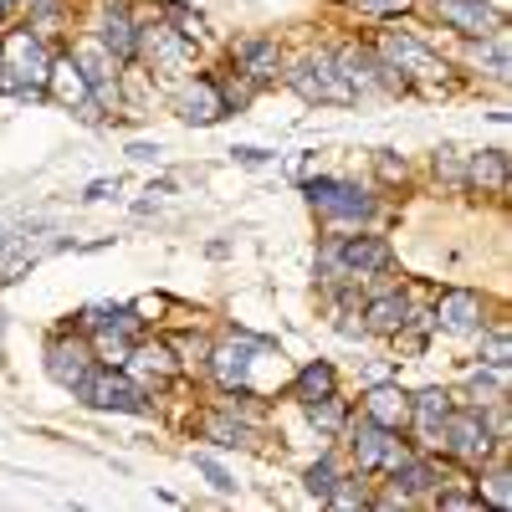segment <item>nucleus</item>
I'll list each match as a JSON object with an SVG mask.
<instances>
[{
	"label": "nucleus",
	"instance_id": "1",
	"mask_svg": "<svg viewBox=\"0 0 512 512\" xmlns=\"http://www.w3.org/2000/svg\"><path fill=\"white\" fill-rule=\"evenodd\" d=\"M47 72H52V52H47V41H41L36 26L0 36V93L47 98Z\"/></svg>",
	"mask_w": 512,
	"mask_h": 512
},
{
	"label": "nucleus",
	"instance_id": "2",
	"mask_svg": "<svg viewBox=\"0 0 512 512\" xmlns=\"http://www.w3.org/2000/svg\"><path fill=\"white\" fill-rule=\"evenodd\" d=\"M282 82L303 98V103H318V108H354V88L344 82V72H338L333 52H308L303 62H292L282 72Z\"/></svg>",
	"mask_w": 512,
	"mask_h": 512
},
{
	"label": "nucleus",
	"instance_id": "3",
	"mask_svg": "<svg viewBox=\"0 0 512 512\" xmlns=\"http://www.w3.org/2000/svg\"><path fill=\"white\" fill-rule=\"evenodd\" d=\"M374 52L410 82V93H436V82L446 88V62L425 47L420 36H410V31H384V36L374 41Z\"/></svg>",
	"mask_w": 512,
	"mask_h": 512
},
{
	"label": "nucleus",
	"instance_id": "4",
	"mask_svg": "<svg viewBox=\"0 0 512 512\" xmlns=\"http://www.w3.org/2000/svg\"><path fill=\"white\" fill-rule=\"evenodd\" d=\"M502 441L487 431V420H482V405H451V415H446V431H441V456H451V461H461L466 472H477V466H487L492 461V451H497Z\"/></svg>",
	"mask_w": 512,
	"mask_h": 512
},
{
	"label": "nucleus",
	"instance_id": "5",
	"mask_svg": "<svg viewBox=\"0 0 512 512\" xmlns=\"http://www.w3.org/2000/svg\"><path fill=\"white\" fill-rule=\"evenodd\" d=\"M349 431V451H354V466L364 477H390L395 466L415 451V446H405L400 441V431H384V425H374L369 415L359 420V425H344Z\"/></svg>",
	"mask_w": 512,
	"mask_h": 512
},
{
	"label": "nucleus",
	"instance_id": "6",
	"mask_svg": "<svg viewBox=\"0 0 512 512\" xmlns=\"http://www.w3.org/2000/svg\"><path fill=\"white\" fill-rule=\"evenodd\" d=\"M267 349H272L267 338H256V333H236V338H226V344H210L205 369H210V379H216L226 395H236V390H251V364L262 359Z\"/></svg>",
	"mask_w": 512,
	"mask_h": 512
},
{
	"label": "nucleus",
	"instance_id": "7",
	"mask_svg": "<svg viewBox=\"0 0 512 512\" xmlns=\"http://www.w3.org/2000/svg\"><path fill=\"white\" fill-rule=\"evenodd\" d=\"M77 395H82V405H93V410H113V415H149L144 390H139V384L128 379L123 369H113V364L93 369L88 379L77 384Z\"/></svg>",
	"mask_w": 512,
	"mask_h": 512
},
{
	"label": "nucleus",
	"instance_id": "8",
	"mask_svg": "<svg viewBox=\"0 0 512 512\" xmlns=\"http://www.w3.org/2000/svg\"><path fill=\"white\" fill-rule=\"evenodd\" d=\"M231 67L262 93V88H272V82H282L287 57L277 47V36H241V41H231Z\"/></svg>",
	"mask_w": 512,
	"mask_h": 512
},
{
	"label": "nucleus",
	"instance_id": "9",
	"mask_svg": "<svg viewBox=\"0 0 512 512\" xmlns=\"http://www.w3.org/2000/svg\"><path fill=\"white\" fill-rule=\"evenodd\" d=\"M303 190H308V205L318 210V216H328V221H369V216H374V195H364V190L349 185V180L318 175V180H308Z\"/></svg>",
	"mask_w": 512,
	"mask_h": 512
},
{
	"label": "nucleus",
	"instance_id": "10",
	"mask_svg": "<svg viewBox=\"0 0 512 512\" xmlns=\"http://www.w3.org/2000/svg\"><path fill=\"white\" fill-rule=\"evenodd\" d=\"M436 16L446 31L477 41V36H492L507 26V11L502 6H487V0H436Z\"/></svg>",
	"mask_w": 512,
	"mask_h": 512
},
{
	"label": "nucleus",
	"instance_id": "11",
	"mask_svg": "<svg viewBox=\"0 0 512 512\" xmlns=\"http://www.w3.org/2000/svg\"><path fill=\"white\" fill-rule=\"evenodd\" d=\"M72 62H77V72L88 77V88H93V98L103 103V98H113L118 103V57L103 47L98 36H82V41H72V52H67Z\"/></svg>",
	"mask_w": 512,
	"mask_h": 512
},
{
	"label": "nucleus",
	"instance_id": "12",
	"mask_svg": "<svg viewBox=\"0 0 512 512\" xmlns=\"http://www.w3.org/2000/svg\"><path fill=\"white\" fill-rule=\"evenodd\" d=\"M446 415H451V395H446V390H420V395H410V425H405V431L415 436V446H420L425 456L441 451Z\"/></svg>",
	"mask_w": 512,
	"mask_h": 512
},
{
	"label": "nucleus",
	"instance_id": "13",
	"mask_svg": "<svg viewBox=\"0 0 512 512\" xmlns=\"http://www.w3.org/2000/svg\"><path fill=\"white\" fill-rule=\"evenodd\" d=\"M47 93L62 103V108H72V113H82L88 123H98V98H93V88H88V77L77 72V62L62 52V57H52V72H47Z\"/></svg>",
	"mask_w": 512,
	"mask_h": 512
},
{
	"label": "nucleus",
	"instance_id": "14",
	"mask_svg": "<svg viewBox=\"0 0 512 512\" xmlns=\"http://www.w3.org/2000/svg\"><path fill=\"white\" fill-rule=\"evenodd\" d=\"M333 251L349 277H379L395 267V246L384 236H344V241H333Z\"/></svg>",
	"mask_w": 512,
	"mask_h": 512
},
{
	"label": "nucleus",
	"instance_id": "15",
	"mask_svg": "<svg viewBox=\"0 0 512 512\" xmlns=\"http://www.w3.org/2000/svg\"><path fill=\"white\" fill-rule=\"evenodd\" d=\"M436 328H446V333H482V313H487V303H482V292H472V287H446L441 297H436Z\"/></svg>",
	"mask_w": 512,
	"mask_h": 512
},
{
	"label": "nucleus",
	"instance_id": "16",
	"mask_svg": "<svg viewBox=\"0 0 512 512\" xmlns=\"http://www.w3.org/2000/svg\"><path fill=\"white\" fill-rule=\"evenodd\" d=\"M180 118L195 123V128H210V123H221L231 108H226V93H221V82L216 77H190L185 88H180Z\"/></svg>",
	"mask_w": 512,
	"mask_h": 512
},
{
	"label": "nucleus",
	"instance_id": "17",
	"mask_svg": "<svg viewBox=\"0 0 512 512\" xmlns=\"http://www.w3.org/2000/svg\"><path fill=\"white\" fill-rule=\"evenodd\" d=\"M139 57L154 67V72H185L195 47L175 31V26H154V31H139Z\"/></svg>",
	"mask_w": 512,
	"mask_h": 512
},
{
	"label": "nucleus",
	"instance_id": "18",
	"mask_svg": "<svg viewBox=\"0 0 512 512\" xmlns=\"http://www.w3.org/2000/svg\"><path fill=\"white\" fill-rule=\"evenodd\" d=\"M47 374L62 390H77V384L93 374V349L82 344V338H52L47 344Z\"/></svg>",
	"mask_w": 512,
	"mask_h": 512
},
{
	"label": "nucleus",
	"instance_id": "19",
	"mask_svg": "<svg viewBox=\"0 0 512 512\" xmlns=\"http://www.w3.org/2000/svg\"><path fill=\"white\" fill-rule=\"evenodd\" d=\"M98 41H103V47H108V52H113L123 67L139 57V26L128 21V6H123V0H103V16H98Z\"/></svg>",
	"mask_w": 512,
	"mask_h": 512
},
{
	"label": "nucleus",
	"instance_id": "20",
	"mask_svg": "<svg viewBox=\"0 0 512 512\" xmlns=\"http://www.w3.org/2000/svg\"><path fill=\"white\" fill-rule=\"evenodd\" d=\"M364 415H369L374 425H384V431H405V425H410V395L400 390V384L379 379L374 390L364 395Z\"/></svg>",
	"mask_w": 512,
	"mask_h": 512
},
{
	"label": "nucleus",
	"instance_id": "21",
	"mask_svg": "<svg viewBox=\"0 0 512 512\" xmlns=\"http://www.w3.org/2000/svg\"><path fill=\"white\" fill-rule=\"evenodd\" d=\"M507 149H482L466 159V190H482V195H507Z\"/></svg>",
	"mask_w": 512,
	"mask_h": 512
},
{
	"label": "nucleus",
	"instance_id": "22",
	"mask_svg": "<svg viewBox=\"0 0 512 512\" xmlns=\"http://www.w3.org/2000/svg\"><path fill=\"white\" fill-rule=\"evenodd\" d=\"M405 318H410V297L405 292H379V297H369L364 303V333H400L405 328Z\"/></svg>",
	"mask_w": 512,
	"mask_h": 512
},
{
	"label": "nucleus",
	"instance_id": "23",
	"mask_svg": "<svg viewBox=\"0 0 512 512\" xmlns=\"http://www.w3.org/2000/svg\"><path fill=\"white\" fill-rule=\"evenodd\" d=\"M466 62H472L477 72H487L492 82H507V72H512V62H507V26L492 31V36H477L472 52H466Z\"/></svg>",
	"mask_w": 512,
	"mask_h": 512
},
{
	"label": "nucleus",
	"instance_id": "24",
	"mask_svg": "<svg viewBox=\"0 0 512 512\" xmlns=\"http://www.w3.org/2000/svg\"><path fill=\"white\" fill-rule=\"evenodd\" d=\"M200 436L226 451H241V446H251V420H236V410H216L200 420Z\"/></svg>",
	"mask_w": 512,
	"mask_h": 512
},
{
	"label": "nucleus",
	"instance_id": "25",
	"mask_svg": "<svg viewBox=\"0 0 512 512\" xmlns=\"http://www.w3.org/2000/svg\"><path fill=\"white\" fill-rule=\"evenodd\" d=\"M303 410H308V420L318 425L323 436H338L349 425V405L338 400V390H328V395H318V400H303Z\"/></svg>",
	"mask_w": 512,
	"mask_h": 512
},
{
	"label": "nucleus",
	"instance_id": "26",
	"mask_svg": "<svg viewBox=\"0 0 512 512\" xmlns=\"http://www.w3.org/2000/svg\"><path fill=\"white\" fill-rule=\"evenodd\" d=\"M482 482H477V502L482 507H497V512H512V472L507 466H477Z\"/></svg>",
	"mask_w": 512,
	"mask_h": 512
},
{
	"label": "nucleus",
	"instance_id": "27",
	"mask_svg": "<svg viewBox=\"0 0 512 512\" xmlns=\"http://www.w3.org/2000/svg\"><path fill=\"white\" fill-rule=\"evenodd\" d=\"M328 390H338V374H333V364H323V359L303 364V369H297V379H292V395H297V400H318V395H328Z\"/></svg>",
	"mask_w": 512,
	"mask_h": 512
},
{
	"label": "nucleus",
	"instance_id": "28",
	"mask_svg": "<svg viewBox=\"0 0 512 512\" xmlns=\"http://www.w3.org/2000/svg\"><path fill=\"white\" fill-rule=\"evenodd\" d=\"M466 390H472V405H492V400H507V369H472L466 379Z\"/></svg>",
	"mask_w": 512,
	"mask_h": 512
},
{
	"label": "nucleus",
	"instance_id": "29",
	"mask_svg": "<svg viewBox=\"0 0 512 512\" xmlns=\"http://www.w3.org/2000/svg\"><path fill=\"white\" fill-rule=\"evenodd\" d=\"M128 359H139L144 369H154V379H175L180 374V359H175V349H169V344H139Z\"/></svg>",
	"mask_w": 512,
	"mask_h": 512
},
{
	"label": "nucleus",
	"instance_id": "30",
	"mask_svg": "<svg viewBox=\"0 0 512 512\" xmlns=\"http://www.w3.org/2000/svg\"><path fill=\"white\" fill-rule=\"evenodd\" d=\"M431 164H436V180H441L446 190H466V159H461L451 144H441Z\"/></svg>",
	"mask_w": 512,
	"mask_h": 512
},
{
	"label": "nucleus",
	"instance_id": "31",
	"mask_svg": "<svg viewBox=\"0 0 512 512\" xmlns=\"http://www.w3.org/2000/svg\"><path fill=\"white\" fill-rule=\"evenodd\" d=\"M303 487H308V497H318V502H328V492L338 487V466H333V456H318L308 472H303Z\"/></svg>",
	"mask_w": 512,
	"mask_h": 512
},
{
	"label": "nucleus",
	"instance_id": "32",
	"mask_svg": "<svg viewBox=\"0 0 512 512\" xmlns=\"http://www.w3.org/2000/svg\"><path fill=\"white\" fill-rule=\"evenodd\" d=\"M359 16H374V21H395V16H410L415 0H349Z\"/></svg>",
	"mask_w": 512,
	"mask_h": 512
},
{
	"label": "nucleus",
	"instance_id": "33",
	"mask_svg": "<svg viewBox=\"0 0 512 512\" xmlns=\"http://www.w3.org/2000/svg\"><path fill=\"white\" fill-rule=\"evenodd\" d=\"M482 364H487V369H507V364H512V344H507V328H492V333L482 338Z\"/></svg>",
	"mask_w": 512,
	"mask_h": 512
},
{
	"label": "nucleus",
	"instance_id": "34",
	"mask_svg": "<svg viewBox=\"0 0 512 512\" xmlns=\"http://www.w3.org/2000/svg\"><path fill=\"white\" fill-rule=\"evenodd\" d=\"M374 169H379L384 185H405V175H410L405 159H395V149H379V154H374Z\"/></svg>",
	"mask_w": 512,
	"mask_h": 512
},
{
	"label": "nucleus",
	"instance_id": "35",
	"mask_svg": "<svg viewBox=\"0 0 512 512\" xmlns=\"http://www.w3.org/2000/svg\"><path fill=\"white\" fill-rule=\"evenodd\" d=\"M195 466L210 477V487H216V492H236V477L226 472V466H221L216 456H205V451H200V456H195Z\"/></svg>",
	"mask_w": 512,
	"mask_h": 512
},
{
	"label": "nucleus",
	"instance_id": "36",
	"mask_svg": "<svg viewBox=\"0 0 512 512\" xmlns=\"http://www.w3.org/2000/svg\"><path fill=\"white\" fill-rule=\"evenodd\" d=\"M169 349H175V354H185L180 364H195V369H205V354H210V344H205V338H175Z\"/></svg>",
	"mask_w": 512,
	"mask_h": 512
},
{
	"label": "nucleus",
	"instance_id": "37",
	"mask_svg": "<svg viewBox=\"0 0 512 512\" xmlns=\"http://www.w3.org/2000/svg\"><path fill=\"white\" fill-rule=\"evenodd\" d=\"M231 154H236V164H267V159H277L272 149H256V144H236Z\"/></svg>",
	"mask_w": 512,
	"mask_h": 512
},
{
	"label": "nucleus",
	"instance_id": "38",
	"mask_svg": "<svg viewBox=\"0 0 512 512\" xmlns=\"http://www.w3.org/2000/svg\"><path fill=\"white\" fill-rule=\"evenodd\" d=\"M108 195H118V180H93L82 200H108Z\"/></svg>",
	"mask_w": 512,
	"mask_h": 512
},
{
	"label": "nucleus",
	"instance_id": "39",
	"mask_svg": "<svg viewBox=\"0 0 512 512\" xmlns=\"http://www.w3.org/2000/svg\"><path fill=\"white\" fill-rule=\"evenodd\" d=\"M159 308H164V297H139V303H134V313H144V318L159 313Z\"/></svg>",
	"mask_w": 512,
	"mask_h": 512
},
{
	"label": "nucleus",
	"instance_id": "40",
	"mask_svg": "<svg viewBox=\"0 0 512 512\" xmlns=\"http://www.w3.org/2000/svg\"><path fill=\"white\" fill-rule=\"evenodd\" d=\"M128 154H134V159H144V164H149V159H154L159 149H154V144H134V149H128Z\"/></svg>",
	"mask_w": 512,
	"mask_h": 512
},
{
	"label": "nucleus",
	"instance_id": "41",
	"mask_svg": "<svg viewBox=\"0 0 512 512\" xmlns=\"http://www.w3.org/2000/svg\"><path fill=\"white\" fill-rule=\"evenodd\" d=\"M16 6H21V0H0V21H6V16H11Z\"/></svg>",
	"mask_w": 512,
	"mask_h": 512
}]
</instances>
